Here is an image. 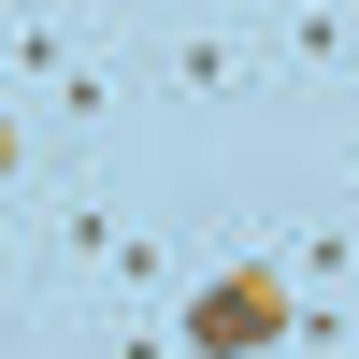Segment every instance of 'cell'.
Returning <instances> with one entry per match:
<instances>
[{
	"mask_svg": "<svg viewBox=\"0 0 359 359\" xmlns=\"http://www.w3.org/2000/svg\"><path fill=\"white\" fill-rule=\"evenodd\" d=\"M287 273H302V287H345L359 273V216H302V230H287Z\"/></svg>",
	"mask_w": 359,
	"mask_h": 359,
	"instance_id": "5b68a950",
	"label": "cell"
},
{
	"mask_svg": "<svg viewBox=\"0 0 359 359\" xmlns=\"http://www.w3.org/2000/svg\"><path fill=\"white\" fill-rule=\"evenodd\" d=\"M245 86H259V57L230 43L216 15H187V29L158 43V101H187V115H201V101H245Z\"/></svg>",
	"mask_w": 359,
	"mask_h": 359,
	"instance_id": "7a4b0ae2",
	"label": "cell"
},
{
	"mask_svg": "<svg viewBox=\"0 0 359 359\" xmlns=\"http://www.w3.org/2000/svg\"><path fill=\"white\" fill-rule=\"evenodd\" d=\"M57 15H86V29H101V15H115V0H57Z\"/></svg>",
	"mask_w": 359,
	"mask_h": 359,
	"instance_id": "8992f818",
	"label": "cell"
},
{
	"mask_svg": "<svg viewBox=\"0 0 359 359\" xmlns=\"http://www.w3.org/2000/svg\"><path fill=\"white\" fill-rule=\"evenodd\" d=\"M43 115H57V130H72V144H101V130H115V57L86 43L72 72H43Z\"/></svg>",
	"mask_w": 359,
	"mask_h": 359,
	"instance_id": "277c9868",
	"label": "cell"
},
{
	"mask_svg": "<svg viewBox=\"0 0 359 359\" xmlns=\"http://www.w3.org/2000/svg\"><path fill=\"white\" fill-rule=\"evenodd\" d=\"M273 57H287V86H345L359 29H345V15H316V0H287V15H273Z\"/></svg>",
	"mask_w": 359,
	"mask_h": 359,
	"instance_id": "3957f363",
	"label": "cell"
},
{
	"mask_svg": "<svg viewBox=\"0 0 359 359\" xmlns=\"http://www.w3.org/2000/svg\"><path fill=\"white\" fill-rule=\"evenodd\" d=\"M172 331H187V359H273L287 331H302V273H287L273 245L201 259V273H187V302H172Z\"/></svg>",
	"mask_w": 359,
	"mask_h": 359,
	"instance_id": "6da1fadb",
	"label": "cell"
}]
</instances>
